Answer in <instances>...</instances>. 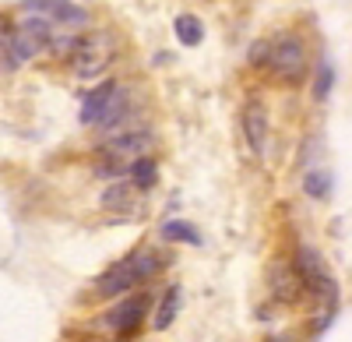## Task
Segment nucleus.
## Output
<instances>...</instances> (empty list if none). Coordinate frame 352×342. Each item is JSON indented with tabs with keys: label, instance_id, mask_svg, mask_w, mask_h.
<instances>
[{
	"label": "nucleus",
	"instance_id": "nucleus-13",
	"mask_svg": "<svg viewBox=\"0 0 352 342\" xmlns=\"http://www.w3.org/2000/svg\"><path fill=\"white\" fill-rule=\"evenodd\" d=\"M155 180H159V166H155L148 156L131 162V184H134L138 191H148V187H155Z\"/></svg>",
	"mask_w": 352,
	"mask_h": 342
},
{
	"label": "nucleus",
	"instance_id": "nucleus-1",
	"mask_svg": "<svg viewBox=\"0 0 352 342\" xmlns=\"http://www.w3.org/2000/svg\"><path fill=\"white\" fill-rule=\"evenodd\" d=\"M159 268H162V261L155 258V250L141 247V250L131 254V258H124L120 265H113L109 272H102V275L96 279V297H120V293H131L138 282L152 279Z\"/></svg>",
	"mask_w": 352,
	"mask_h": 342
},
{
	"label": "nucleus",
	"instance_id": "nucleus-9",
	"mask_svg": "<svg viewBox=\"0 0 352 342\" xmlns=\"http://www.w3.org/2000/svg\"><path fill=\"white\" fill-rule=\"evenodd\" d=\"M296 272H300V279H303V286H310V290H320L324 297H335V279L328 275L324 261H320V254H317L314 247H300Z\"/></svg>",
	"mask_w": 352,
	"mask_h": 342
},
{
	"label": "nucleus",
	"instance_id": "nucleus-3",
	"mask_svg": "<svg viewBox=\"0 0 352 342\" xmlns=\"http://www.w3.org/2000/svg\"><path fill=\"white\" fill-rule=\"evenodd\" d=\"M155 145V134L152 131H124V134H113L106 145L99 149V156L106 162H113L109 169L113 173H124V169L134 162V159H144Z\"/></svg>",
	"mask_w": 352,
	"mask_h": 342
},
{
	"label": "nucleus",
	"instance_id": "nucleus-18",
	"mask_svg": "<svg viewBox=\"0 0 352 342\" xmlns=\"http://www.w3.org/2000/svg\"><path fill=\"white\" fill-rule=\"evenodd\" d=\"M268 46H272V43H257L254 53H250V61H254V64H257V61L264 64V61H268Z\"/></svg>",
	"mask_w": 352,
	"mask_h": 342
},
{
	"label": "nucleus",
	"instance_id": "nucleus-8",
	"mask_svg": "<svg viewBox=\"0 0 352 342\" xmlns=\"http://www.w3.org/2000/svg\"><path fill=\"white\" fill-rule=\"evenodd\" d=\"M268 286H272L275 300H282V303H300L303 293H307L296 265H289V261H272L268 265Z\"/></svg>",
	"mask_w": 352,
	"mask_h": 342
},
{
	"label": "nucleus",
	"instance_id": "nucleus-5",
	"mask_svg": "<svg viewBox=\"0 0 352 342\" xmlns=\"http://www.w3.org/2000/svg\"><path fill=\"white\" fill-rule=\"evenodd\" d=\"M264 64L272 67V74H275L278 81L296 85V81H303V74H307V50H303L300 39L289 36V39L268 46V61H264Z\"/></svg>",
	"mask_w": 352,
	"mask_h": 342
},
{
	"label": "nucleus",
	"instance_id": "nucleus-6",
	"mask_svg": "<svg viewBox=\"0 0 352 342\" xmlns=\"http://www.w3.org/2000/svg\"><path fill=\"white\" fill-rule=\"evenodd\" d=\"M120 103H124V92L116 81H102L99 89H92V96L85 99L81 106V124L88 127H106L116 120V113H120Z\"/></svg>",
	"mask_w": 352,
	"mask_h": 342
},
{
	"label": "nucleus",
	"instance_id": "nucleus-19",
	"mask_svg": "<svg viewBox=\"0 0 352 342\" xmlns=\"http://www.w3.org/2000/svg\"><path fill=\"white\" fill-rule=\"evenodd\" d=\"M0 46H4V18H0Z\"/></svg>",
	"mask_w": 352,
	"mask_h": 342
},
{
	"label": "nucleus",
	"instance_id": "nucleus-4",
	"mask_svg": "<svg viewBox=\"0 0 352 342\" xmlns=\"http://www.w3.org/2000/svg\"><path fill=\"white\" fill-rule=\"evenodd\" d=\"M46 43H50V25H43L36 18L21 21L14 32H11L8 50H4L8 53V71L18 67V64H25V61H32V56H39L46 50Z\"/></svg>",
	"mask_w": 352,
	"mask_h": 342
},
{
	"label": "nucleus",
	"instance_id": "nucleus-15",
	"mask_svg": "<svg viewBox=\"0 0 352 342\" xmlns=\"http://www.w3.org/2000/svg\"><path fill=\"white\" fill-rule=\"evenodd\" d=\"M162 237H166V240H176V244H190V247L201 244V233L194 230L190 222H180V219H176V222H166V226H162Z\"/></svg>",
	"mask_w": 352,
	"mask_h": 342
},
{
	"label": "nucleus",
	"instance_id": "nucleus-7",
	"mask_svg": "<svg viewBox=\"0 0 352 342\" xmlns=\"http://www.w3.org/2000/svg\"><path fill=\"white\" fill-rule=\"evenodd\" d=\"M18 11L43 25H88V11L71 0H21Z\"/></svg>",
	"mask_w": 352,
	"mask_h": 342
},
{
	"label": "nucleus",
	"instance_id": "nucleus-14",
	"mask_svg": "<svg viewBox=\"0 0 352 342\" xmlns=\"http://www.w3.org/2000/svg\"><path fill=\"white\" fill-rule=\"evenodd\" d=\"M176 310H180V290H166V297H162V303H159V310H155V332H166L169 325H173V318H176Z\"/></svg>",
	"mask_w": 352,
	"mask_h": 342
},
{
	"label": "nucleus",
	"instance_id": "nucleus-17",
	"mask_svg": "<svg viewBox=\"0 0 352 342\" xmlns=\"http://www.w3.org/2000/svg\"><path fill=\"white\" fill-rule=\"evenodd\" d=\"M328 191H331V177L324 173V169L307 177V194H314V197H328Z\"/></svg>",
	"mask_w": 352,
	"mask_h": 342
},
{
	"label": "nucleus",
	"instance_id": "nucleus-11",
	"mask_svg": "<svg viewBox=\"0 0 352 342\" xmlns=\"http://www.w3.org/2000/svg\"><path fill=\"white\" fill-rule=\"evenodd\" d=\"M243 131H247L250 149L261 152L264 149V138H268V113H264L261 103H247V109H243Z\"/></svg>",
	"mask_w": 352,
	"mask_h": 342
},
{
	"label": "nucleus",
	"instance_id": "nucleus-12",
	"mask_svg": "<svg viewBox=\"0 0 352 342\" xmlns=\"http://www.w3.org/2000/svg\"><path fill=\"white\" fill-rule=\"evenodd\" d=\"M173 28H176V39H180L184 46H197V43L204 39V25H201L194 14H176Z\"/></svg>",
	"mask_w": 352,
	"mask_h": 342
},
{
	"label": "nucleus",
	"instance_id": "nucleus-10",
	"mask_svg": "<svg viewBox=\"0 0 352 342\" xmlns=\"http://www.w3.org/2000/svg\"><path fill=\"white\" fill-rule=\"evenodd\" d=\"M102 321H106V328L120 332V335H124V332H134V328L144 321V297H127V300H120Z\"/></svg>",
	"mask_w": 352,
	"mask_h": 342
},
{
	"label": "nucleus",
	"instance_id": "nucleus-16",
	"mask_svg": "<svg viewBox=\"0 0 352 342\" xmlns=\"http://www.w3.org/2000/svg\"><path fill=\"white\" fill-rule=\"evenodd\" d=\"M131 194H134V184L120 180V184H113V187L102 194V205H106V209H120V205H131Z\"/></svg>",
	"mask_w": 352,
	"mask_h": 342
},
{
	"label": "nucleus",
	"instance_id": "nucleus-2",
	"mask_svg": "<svg viewBox=\"0 0 352 342\" xmlns=\"http://www.w3.org/2000/svg\"><path fill=\"white\" fill-rule=\"evenodd\" d=\"M116 50H120V43H116L113 32H92V36H85L74 43L71 50V64H74V74L78 78H96L102 74L113 61H116Z\"/></svg>",
	"mask_w": 352,
	"mask_h": 342
}]
</instances>
